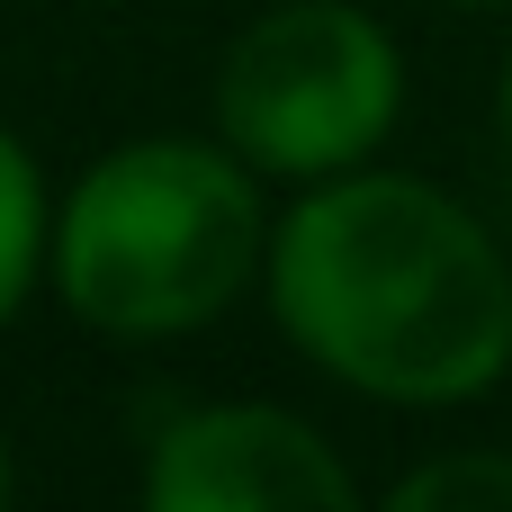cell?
<instances>
[{"label":"cell","instance_id":"cell-1","mask_svg":"<svg viewBox=\"0 0 512 512\" xmlns=\"http://www.w3.org/2000/svg\"><path fill=\"white\" fill-rule=\"evenodd\" d=\"M261 306L315 378L387 414H459L512 378L504 234L396 162L288 189Z\"/></svg>","mask_w":512,"mask_h":512},{"label":"cell","instance_id":"cell-2","mask_svg":"<svg viewBox=\"0 0 512 512\" xmlns=\"http://www.w3.org/2000/svg\"><path fill=\"white\" fill-rule=\"evenodd\" d=\"M270 180L207 135H126L72 171L54 198L45 288L54 306L126 351L189 342L261 297L270 270Z\"/></svg>","mask_w":512,"mask_h":512},{"label":"cell","instance_id":"cell-3","mask_svg":"<svg viewBox=\"0 0 512 512\" xmlns=\"http://www.w3.org/2000/svg\"><path fill=\"white\" fill-rule=\"evenodd\" d=\"M396 117H405V45L360 0L252 9L207 81V126L270 189H315L378 162Z\"/></svg>","mask_w":512,"mask_h":512},{"label":"cell","instance_id":"cell-4","mask_svg":"<svg viewBox=\"0 0 512 512\" xmlns=\"http://www.w3.org/2000/svg\"><path fill=\"white\" fill-rule=\"evenodd\" d=\"M135 512H378L360 468L270 396L180 405L135 468Z\"/></svg>","mask_w":512,"mask_h":512},{"label":"cell","instance_id":"cell-5","mask_svg":"<svg viewBox=\"0 0 512 512\" xmlns=\"http://www.w3.org/2000/svg\"><path fill=\"white\" fill-rule=\"evenodd\" d=\"M45 252H54V189H45L36 144L0 117V333L45 288Z\"/></svg>","mask_w":512,"mask_h":512},{"label":"cell","instance_id":"cell-6","mask_svg":"<svg viewBox=\"0 0 512 512\" xmlns=\"http://www.w3.org/2000/svg\"><path fill=\"white\" fill-rule=\"evenodd\" d=\"M378 512H512V450H495V441L432 450L378 495Z\"/></svg>","mask_w":512,"mask_h":512},{"label":"cell","instance_id":"cell-7","mask_svg":"<svg viewBox=\"0 0 512 512\" xmlns=\"http://www.w3.org/2000/svg\"><path fill=\"white\" fill-rule=\"evenodd\" d=\"M495 126H504V144H512V45H504V72H495Z\"/></svg>","mask_w":512,"mask_h":512},{"label":"cell","instance_id":"cell-8","mask_svg":"<svg viewBox=\"0 0 512 512\" xmlns=\"http://www.w3.org/2000/svg\"><path fill=\"white\" fill-rule=\"evenodd\" d=\"M18 504V459H9V432H0V512Z\"/></svg>","mask_w":512,"mask_h":512},{"label":"cell","instance_id":"cell-9","mask_svg":"<svg viewBox=\"0 0 512 512\" xmlns=\"http://www.w3.org/2000/svg\"><path fill=\"white\" fill-rule=\"evenodd\" d=\"M450 9H512V0H450Z\"/></svg>","mask_w":512,"mask_h":512}]
</instances>
